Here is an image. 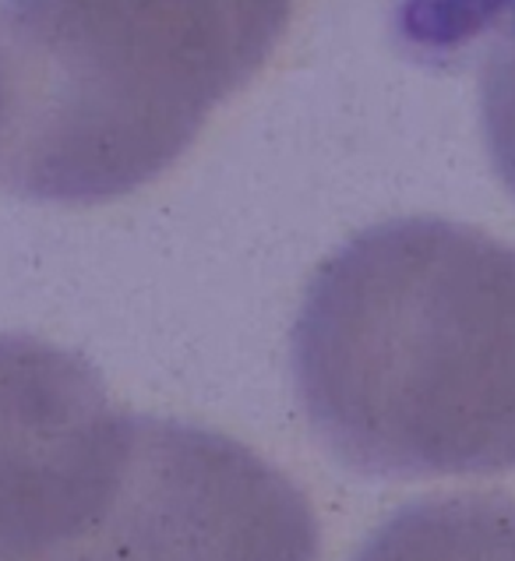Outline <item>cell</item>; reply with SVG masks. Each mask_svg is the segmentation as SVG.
Instances as JSON below:
<instances>
[{"instance_id": "cell-1", "label": "cell", "mask_w": 515, "mask_h": 561, "mask_svg": "<svg viewBox=\"0 0 515 561\" xmlns=\"http://www.w3.org/2000/svg\"><path fill=\"white\" fill-rule=\"evenodd\" d=\"M289 364L350 470H515V248L434 216L367 227L308 283Z\"/></svg>"}, {"instance_id": "cell-2", "label": "cell", "mask_w": 515, "mask_h": 561, "mask_svg": "<svg viewBox=\"0 0 515 561\" xmlns=\"http://www.w3.org/2000/svg\"><path fill=\"white\" fill-rule=\"evenodd\" d=\"M294 0H4L0 184L106 205L181 159L283 43Z\"/></svg>"}, {"instance_id": "cell-5", "label": "cell", "mask_w": 515, "mask_h": 561, "mask_svg": "<svg viewBox=\"0 0 515 561\" xmlns=\"http://www.w3.org/2000/svg\"><path fill=\"white\" fill-rule=\"evenodd\" d=\"M392 36L431 68H456L491 46L515 54V0H392Z\"/></svg>"}, {"instance_id": "cell-3", "label": "cell", "mask_w": 515, "mask_h": 561, "mask_svg": "<svg viewBox=\"0 0 515 561\" xmlns=\"http://www.w3.org/2000/svg\"><path fill=\"white\" fill-rule=\"evenodd\" d=\"M321 526L294 480L219 431L138 416L110 502L50 548L0 561H318Z\"/></svg>"}, {"instance_id": "cell-4", "label": "cell", "mask_w": 515, "mask_h": 561, "mask_svg": "<svg viewBox=\"0 0 515 561\" xmlns=\"http://www.w3.org/2000/svg\"><path fill=\"white\" fill-rule=\"evenodd\" d=\"M350 561H515V499L466 491L402 505Z\"/></svg>"}, {"instance_id": "cell-6", "label": "cell", "mask_w": 515, "mask_h": 561, "mask_svg": "<svg viewBox=\"0 0 515 561\" xmlns=\"http://www.w3.org/2000/svg\"><path fill=\"white\" fill-rule=\"evenodd\" d=\"M480 60V124L494 173L515 195V54L491 46Z\"/></svg>"}]
</instances>
